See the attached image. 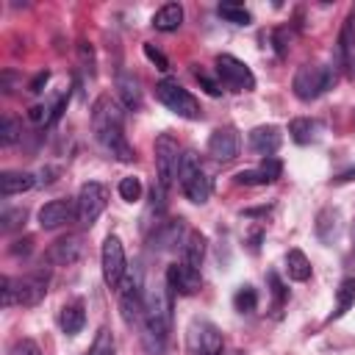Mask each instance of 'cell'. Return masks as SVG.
Instances as JSON below:
<instances>
[{
	"label": "cell",
	"mask_w": 355,
	"mask_h": 355,
	"mask_svg": "<svg viewBox=\"0 0 355 355\" xmlns=\"http://www.w3.org/2000/svg\"><path fill=\"white\" fill-rule=\"evenodd\" d=\"M169 308H172V291L166 286H150L144 294V344L153 355L164 352L166 336H169Z\"/></svg>",
	"instance_id": "obj_2"
},
{
	"label": "cell",
	"mask_w": 355,
	"mask_h": 355,
	"mask_svg": "<svg viewBox=\"0 0 355 355\" xmlns=\"http://www.w3.org/2000/svg\"><path fill=\"white\" fill-rule=\"evenodd\" d=\"M178 180H180V191L186 194V200H191L194 205L208 202V197H211V178L205 175V169L200 164V155L194 150H186L180 155Z\"/></svg>",
	"instance_id": "obj_3"
},
{
	"label": "cell",
	"mask_w": 355,
	"mask_h": 355,
	"mask_svg": "<svg viewBox=\"0 0 355 355\" xmlns=\"http://www.w3.org/2000/svg\"><path fill=\"white\" fill-rule=\"evenodd\" d=\"M247 141H250L252 153H258L263 158H272V153H277L280 144H283V133H280L277 125H258V128L250 130Z\"/></svg>",
	"instance_id": "obj_14"
},
{
	"label": "cell",
	"mask_w": 355,
	"mask_h": 355,
	"mask_svg": "<svg viewBox=\"0 0 355 355\" xmlns=\"http://www.w3.org/2000/svg\"><path fill=\"white\" fill-rule=\"evenodd\" d=\"M33 186H36V178L31 172H3L0 175V194L3 197L22 194V191H28Z\"/></svg>",
	"instance_id": "obj_25"
},
{
	"label": "cell",
	"mask_w": 355,
	"mask_h": 355,
	"mask_svg": "<svg viewBox=\"0 0 355 355\" xmlns=\"http://www.w3.org/2000/svg\"><path fill=\"white\" fill-rule=\"evenodd\" d=\"M255 305H258L255 288L252 286H239V291L233 294V308L241 311V313H250V311H255Z\"/></svg>",
	"instance_id": "obj_31"
},
{
	"label": "cell",
	"mask_w": 355,
	"mask_h": 355,
	"mask_svg": "<svg viewBox=\"0 0 355 355\" xmlns=\"http://www.w3.org/2000/svg\"><path fill=\"white\" fill-rule=\"evenodd\" d=\"M338 58L347 72L355 69V17H347V22L338 33Z\"/></svg>",
	"instance_id": "obj_20"
},
{
	"label": "cell",
	"mask_w": 355,
	"mask_h": 355,
	"mask_svg": "<svg viewBox=\"0 0 355 355\" xmlns=\"http://www.w3.org/2000/svg\"><path fill=\"white\" fill-rule=\"evenodd\" d=\"M89 355H114V336H111L108 327H100V333L94 336V344H92Z\"/></svg>",
	"instance_id": "obj_32"
},
{
	"label": "cell",
	"mask_w": 355,
	"mask_h": 355,
	"mask_svg": "<svg viewBox=\"0 0 355 355\" xmlns=\"http://www.w3.org/2000/svg\"><path fill=\"white\" fill-rule=\"evenodd\" d=\"M280 172H283V164H280L277 158H263L261 166H255V169H241V172L236 175V183H239V186H269V183H275V180L280 178Z\"/></svg>",
	"instance_id": "obj_15"
},
{
	"label": "cell",
	"mask_w": 355,
	"mask_h": 355,
	"mask_svg": "<svg viewBox=\"0 0 355 355\" xmlns=\"http://www.w3.org/2000/svg\"><path fill=\"white\" fill-rule=\"evenodd\" d=\"M214 64H216L219 80L227 89H233V92H252L255 89V75H252V69L241 58H236L230 53H222V55H216Z\"/></svg>",
	"instance_id": "obj_9"
},
{
	"label": "cell",
	"mask_w": 355,
	"mask_h": 355,
	"mask_svg": "<svg viewBox=\"0 0 355 355\" xmlns=\"http://www.w3.org/2000/svg\"><path fill=\"white\" fill-rule=\"evenodd\" d=\"M47 294V275L33 272L22 280H17V305H36Z\"/></svg>",
	"instance_id": "obj_16"
},
{
	"label": "cell",
	"mask_w": 355,
	"mask_h": 355,
	"mask_svg": "<svg viewBox=\"0 0 355 355\" xmlns=\"http://www.w3.org/2000/svg\"><path fill=\"white\" fill-rule=\"evenodd\" d=\"M266 280H269V288H272V297H275V311H280V308H283V302L288 300V288L283 286V280H280L275 272H269V275H266Z\"/></svg>",
	"instance_id": "obj_35"
},
{
	"label": "cell",
	"mask_w": 355,
	"mask_h": 355,
	"mask_svg": "<svg viewBox=\"0 0 355 355\" xmlns=\"http://www.w3.org/2000/svg\"><path fill=\"white\" fill-rule=\"evenodd\" d=\"M352 302H355V277H347V280H341V286H338V291H336V308H333L330 319L344 316V313L352 308Z\"/></svg>",
	"instance_id": "obj_29"
},
{
	"label": "cell",
	"mask_w": 355,
	"mask_h": 355,
	"mask_svg": "<svg viewBox=\"0 0 355 355\" xmlns=\"http://www.w3.org/2000/svg\"><path fill=\"white\" fill-rule=\"evenodd\" d=\"M83 322H86V311H83V302L75 300V302H67L58 313V324L67 336H78L83 330Z\"/></svg>",
	"instance_id": "obj_24"
},
{
	"label": "cell",
	"mask_w": 355,
	"mask_h": 355,
	"mask_svg": "<svg viewBox=\"0 0 355 355\" xmlns=\"http://www.w3.org/2000/svg\"><path fill=\"white\" fill-rule=\"evenodd\" d=\"M155 97H158L161 105H166L172 114L183 116V119H200L202 116V108H200L197 97L189 89H183L178 80H169V78L161 80L155 86Z\"/></svg>",
	"instance_id": "obj_4"
},
{
	"label": "cell",
	"mask_w": 355,
	"mask_h": 355,
	"mask_svg": "<svg viewBox=\"0 0 355 355\" xmlns=\"http://www.w3.org/2000/svg\"><path fill=\"white\" fill-rule=\"evenodd\" d=\"M100 266H103V280L108 288H119L125 275H128V263H125V247L119 241V236H105L103 250H100Z\"/></svg>",
	"instance_id": "obj_8"
},
{
	"label": "cell",
	"mask_w": 355,
	"mask_h": 355,
	"mask_svg": "<svg viewBox=\"0 0 355 355\" xmlns=\"http://www.w3.org/2000/svg\"><path fill=\"white\" fill-rule=\"evenodd\" d=\"M8 355H42V349H39L36 341H31V338H17V341L11 344V349H8Z\"/></svg>",
	"instance_id": "obj_37"
},
{
	"label": "cell",
	"mask_w": 355,
	"mask_h": 355,
	"mask_svg": "<svg viewBox=\"0 0 355 355\" xmlns=\"http://www.w3.org/2000/svg\"><path fill=\"white\" fill-rule=\"evenodd\" d=\"M216 14L225 22H233V25H250L252 22V14L244 6H236V3H219L216 6Z\"/></svg>",
	"instance_id": "obj_30"
},
{
	"label": "cell",
	"mask_w": 355,
	"mask_h": 355,
	"mask_svg": "<svg viewBox=\"0 0 355 355\" xmlns=\"http://www.w3.org/2000/svg\"><path fill=\"white\" fill-rule=\"evenodd\" d=\"M286 272H288V277L297 280V283L311 280V261L305 258L302 250H288V252H286Z\"/></svg>",
	"instance_id": "obj_28"
},
{
	"label": "cell",
	"mask_w": 355,
	"mask_h": 355,
	"mask_svg": "<svg viewBox=\"0 0 355 355\" xmlns=\"http://www.w3.org/2000/svg\"><path fill=\"white\" fill-rule=\"evenodd\" d=\"M189 344H191L194 355H222V347H225L219 327L211 324V322H202V319H194L191 322Z\"/></svg>",
	"instance_id": "obj_11"
},
{
	"label": "cell",
	"mask_w": 355,
	"mask_h": 355,
	"mask_svg": "<svg viewBox=\"0 0 355 355\" xmlns=\"http://www.w3.org/2000/svg\"><path fill=\"white\" fill-rule=\"evenodd\" d=\"M208 155L216 161H233L239 155V130L233 125H222L208 136Z\"/></svg>",
	"instance_id": "obj_13"
},
{
	"label": "cell",
	"mask_w": 355,
	"mask_h": 355,
	"mask_svg": "<svg viewBox=\"0 0 355 355\" xmlns=\"http://www.w3.org/2000/svg\"><path fill=\"white\" fill-rule=\"evenodd\" d=\"M47 80H50V72L44 69V72H39V75L31 80V86H28V89H31V92H42V86H44Z\"/></svg>",
	"instance_id": "obj_41"
},
{
	"label": "cell",
	"mask_w": 355,
	"mask_h": 355,
	"mask_svg": "<svg viewBox=\"0 0 355 355\" xmlns=\"http://www.w3.org/2000/svg\"><path fill=\"white\" fill-rule=\"evenodd\" d=\"M116 92H119V100L128 111H139L141 108V86L133 75L128 72H119L116 75Z\"/></svg>",
	"instance_id": "obj_21"
},
{
	"label": "cell",
	"mask_w": 355,
	"mask_h": 355,
	"mask_svg": "<svg viewBox=\"0 0 355 355\" xmlns=\"http://www.w3.org/2000/svg\"><path fill=\"white\" fill-rule=\"evenodd\" d=\"M25 216H28V214H25V208H6V211H3V216H0V222H3V225H0V227H3V233L17 230V227L25 222Z\"/></svg>",
	"instance_id": "obj_34"
},
{
	"label": "cell",
	"mask_w": 355,
	"mask_h": 355,
	"mask_svg": "<svg viewBox=\"0 0 355 355\" xmlns=\"http://www.w3.org/2000/svg\"><path fill=\"white\" fill-rule=\"evenodd\" d=\"M194 78H197V80L202 83V89H205V92H208L211 97H219V94H222V86H219L216 80H211V78H208V75H205L202 69H194Z\"/></svg>",
	"instance_id": "obj_40"
},
{
	"label": "cell",
	"mask_w": 355,
	"mask_h": 355,
	"mask_svg": "<svg viewBox=\"0 0 355 355\" xmlns=\"http://www.w3.org/2000/svg\"><path fill=\"white\" fill-rule=\"evenodd\" d=\"M180 233H183V222L180 219H172V222H164L155 227L153 233V247L155 250H169L175 244H183L180 241Z\"/></svg>",
	"instance_id": "obj_27"
},
{
	"label": "cell",
	"mask_w": 355,
	"mask_h": 355,
	"mask_svg": "<svg viewBox=\"0 0 355 355\" xmlns=\"http://www.w3.org/2000/svg\"><path fill=\"white\" fill-rule=\"evenodd\" d=\"M3 305L6 308H11V305H17V280L14 277H3Z\"/></svg>",
	"instance_id": "obj_38"
},
{
	"label": "cell",
	"mask_w": 355,
	"mask_h": 355,
	"mask_svg": "<svg viewBox=\"0 0 355 355\" xmlns=\"http://www.w3.org/2000/svg\"><path fill=\"white\" fill-rule=\"evenodd\" d=\"M72 219V202L69 200H50L39 208V227L42 230H55Z\"/></svg>",
	"instance_id": "obj_17"
},
{
	"label": "cell",
	"mask_w": 355,
	"mask_h": 355,
	"mask_svg": "<svg viewBox=\"0 0 355 355\" xmlns=\"http://www.w3.org/2000/svg\"><path fill=\"white\" fill-rule=\"evenodd\" d=\"M330 86H333V69H330V67H316V64L300 67L297 75H294V80H291V89H294V94H297L302 103L316 100V97L324 94Z\"/></svg>",
	"instance_id": "obj_5"
},
{
	"label": "cell",
	"mask_w": 355,
	"mask_h": 355,
	"mask_svg": "<svg viewBox=\"0 0 355 355\" xmlns=\"http://www.w3.org/2000/svg\"><path fill=\"white\" fill-rule=\"evenodd\" d=\"M286 44H288V33L286 31H277L275 33V47H277L280 55H286Z\"/></svg>",
	"instance_id": "obj_42"
},
{
	"label": "cell",
	"mask_w": 355,
	"mask_h": 355,
	"mask_svg": "<svg viewBox=\"0 0 355 355\" xmlns=\"http://www.w3.org/2000/svg\"><path fill=\"white\" fill-rule=\"evenodd\" d=\"M19 139V122L14 116H3V128H0V141L8 147Z\"/></svg>",
	"instance_id": "obj_36"
},
{
	"label": "cell",
	"mask_w": 355,
	"mask_h": 355,
	"mask_svg": "<svg viewBox=\"0 0 355 355\" xmlns=\"http://www.w3.org/2000/svg\"><path fill=\"white\" fill-rule=\"evenodd\" d=\"M50 261L58 263V266H69L75 263L80 255H83V244H80V236H64L58 239L53 247H50Z\"/></svg>",
	"instance_id": "obj_18"
},
{
	"label": "cell",
	"mask_w": 355,
	"mask_h": 355,
	"mask_svg": "<svg viewBox=\"0 0 355 355\" xmlns=\"http://www.w3.org/2000/svg\"><path fill=\"white\" fill-rule=\"evenodd\" d=\"M352 180H355V164H352L349 169H344L341 175H336V178H333V183H352Z\"/></svg>",
	"instance_id": "obj_43"
},
{
	"label": "cell",
	"mask_w": 355,
	"mask_h": 355,
	"mask_svg": "<svg viewBox=\"0 0 355 355\" xmlns=\"http://www.w3.org/2000/svg\"><path fill=\"white\" fill-rule=\"evenodd\" d=\"M105 205H108V189L103 183L89 180V183L80 186L78 200H75V214L83 225H94L97 216L105 211Z\"/></svg>",
	"instance_id": "obj_10"
},
{
	"label": "cell",
	"mask_w": 355,
	"mask_h": 355,
	"mask_svg": "<svg viewBox=\"0 0 355 355\" xmlns=\"http://www.w3.org/2000/svg\"><path fill=\"white\" fill-rule=\"evenodd\" d=\"M119 291V311H122V319L128 324H139L144 319V286H141V272L133 269L125 275L122 286L116 288Z\"/></svg>",
	"instance_id": "obj_7"
},
{
	"label": "cell",
	"mask_w": 355,
	"mask_h": 355,
	"mask_svg": "<svg viewBox=\"0 0 355 355\" xmlns=\"http://www.w3.org/2000/svg\"><path fill=\"white\" fill-rule=\"evenodd\" d=\"M153 25H155V31H164V33L178 31L183 25V6L180 3H164L153 14Z\"/></svg>",
	"instance_id": "obj_23"
},
{
	"label": "cell",
	"mask_w": 355,
	"mask_h": 355,
	"mask_svg": "<svg viewBox=\"0 0 355 355\" xmlns=\"http://www.w3.org/2000/svg\"><path fill=\"white\" fill-rule=\"evenodd\" d=\"M144 55H147V58H150V61H153V64H155L161 72H166V69H169V61H166V55H164L161 50H155L153 44H144Z\"/></svg>",
	"instance_id": "obj_39"
},
{
	"label": "cell",
	"mask_w": 355,
	"mask_h": 355,
	"mask_svg": "<svg viewBox=\"0 0 355 355\" xmlns=\"http://www.w3.org/2000/svg\"><path fill=\"white\" fill-rule=\"evenodd\" d=\"M202 286V277H200V269L189 266V263H169L166 266V288L178 297H191L197 294Z\"/></svg>",
	"instance_id": "obj_12"
},
{
	"label": "cell",
	"mask_w": 355,
	"mask_h": 355,
	"mask_svg": "<svg viewBox=\"0 0 355 355\" xmlns=\"http://www.w3.org/2000/svg\"><path fill=\"white\" fill-rule=\"evenodd\" d=\"M319 130L322 125L316 119H308V116H297L288 122V136L297 141V144H311L319 139Z\"/></svg>",
	"instance_id": "obj_26"
},
{
	"label": "cell",
	"mask_w": 355,
	"mask_h": 355,
	"mask_svg": "<svg viewBox=\"0 0 355 355\" xmlns=\"http://www.w3.org/2000/svg\"><path fill=\"white\" fill-rule=\"evenodd\" d=\"M338 233H341V214H338V208H322L316 214V236H319V241L330 244V241L338 239Z\"/></svg>",
	"instance_id": "obj_19"
},
{
	"label": "cell",
	"mask_w": 355,
	"mask_h": 355,
	"mask_svg": "<svg viewBox=\"0 0 355 355\" xmlns=\"http://www.w3.org/2000/svg\"><path fill=\"white\" fill-rule=\"evenodd\" d=\"M180 252H183V258H180L183 263L200 269L202 266V258H205V236L200 230H189L186 239H183V244H180Z\"/></svg>",
	"instance_id": "obj_22"
},
{
	"label": "cell",
	"mask_w": 355,
	"mask_h": 355,
	"mask_svg": "<svg viewBox=\"0 0 355 355\" xmlns=\"http://www.w3.org/2000/svg\"><path fill=\"white\" fill-rule=\"evenodd\" d=\"M92 128H94V136H97V141L103 144V150L108 155H114L116 161H125V164L136 161V153L125 139V114L108 94L94 100V105H92Z\"/></svg>",
	"instance_id": "obj_1"
},
{
	"label": "cell",
	"mask_w": 355,
	"mask_h": 355,
	"mask_svg": "<svg viewBox=\"0 0 355 355\" xmlns=\"http://www.w3.org/2000/svg\"><path fill=\"white\" fill-rule=\"evenodd\" d=\"M119 197L125 202H136L141 197V180L139 178H122L119 180Z\"/></svg>",
	"instance_id": "obj_33"
},
{
	"label": "cell",
	"mask_w": 355,
	"mask_h": 355,
	"mask_svg": "<svg viewBox=\"0 0 355 355\" xmlns=\"http://www.w3.org/2000/svg\"><path fill=\"white\" fill-rule=\"evenodd\" d=\"M178 169H180V147H178V139L172 133H161L155 139V186L158 189H169L178 178Z\"/></svg>",
	"instance_id": "obj_6"
}]
</instances>
